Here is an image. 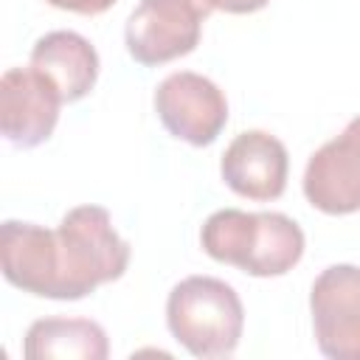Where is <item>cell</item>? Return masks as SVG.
<instances>
[{
  "label": "cell",
  "mask_w": 360,
  "mask_h": 360,
  "mask_svg": "<svg viewBox=\"0 0 360 360\" xmlns=\"http://www.w3.org/2000/svg\"><path fill=\"white\" fill-rule=\"evenodd\" d=\"M31 68L39 70L70 104L84 98L98 79V53L76 31H48L31 48Z\"/></svg>",
  "instance_id": "cell-10"
},
{
  "label": "cell",
  "mask_w": 360,
  "mask_h": 360,
  "mask_svg": "<svg viewBox=\"0 0 360 360\" xmlns=\"http://www.w3.org/2000/svg\"><path fill=\"white\" fill-rule=\"evenodd\" d=\"M172 338L194 357H228L245 329V307L231 284L214 276H188L166 298Z\"/></svg>",
  "instance_id": "cell-3"
},
{
  "label": "cell",
  "mask_w": 360,
  "mask_h": 360,
  "mask_svg": "<svg viewBox=\"0 0 360 360\" xmlns=\"http://www.w3.org/2000/svg\"><path fill=\"white\" fill-rule=\"evenodd\" d=\"M312 332L321 354L360 360V267L329 264L309 290Z\"/></svg>",
  "instance_id": "cell-5"
},
{
  "label": "cell",
  "mask_w": 360,
  "mask_h": 360,
  "mask_svg": "<svg viewBox=\"0 0 360 360\" xmlns=\"http://www.w3.org/2000/svg\"><path fill=\"white\" fill-rule=\"evenodd\" d=\"M129 242L118 236L110 211L101 205L70 208L56 231L22 219L0 225L6 281L39 298L79 301L96 287L121 278L129 267Z\"/></svg>",
  "instance_id": "cell-1"
},
{
  "label": "cell",
  "mask_w": 360,
  "mask_h": 360,
  "mask_svg": "<svg viewBox=\"0 0 360 360\" xmlns=\"http://www.w3.org/2000/svg\"><path fill=\"white\" fill-rule=\"evenodd\" d=\"M214 8L217 0H141L124 31L129 56L155 68L191 53Z\"/></svg>",
  "instance_id": "cell-4"
},
{
  "label": "cell",
  "mask_w": 360,
  "mask_h": 360,
  "mask_svg": "<svg viewBox=\"0 0 360 360\" xmlns=\"http://www.w3.org/2000/svg\"><path fill=\"white\" fill-rule=\"evenodd\" d=\"M270 0H217V8L228 11V14H253L259 8H264Z\"/></svg>",
  "instance_id": "cell-13"
},
{
  "label": "cell",
  "mask_w": 360,
  "mask_h": 360,
  "mask_svg": "<svg viewBox=\"0 0 360 360\" xmlns=\"http://www.w3.org/2000/svg\"><path fill=\"white\" fill-rule=\"evenodd\" d=\"M65 98L59 90L31 65L8 68L0 79V132L17 149L39 146L51 138L59 107Z\"/></svg>",
  "instance_id": "cell-7"
},
{
  "label": "cell",
  "mask_w": 360,
  "mask_h": 360,
  "mask_svg": "<svg viewBox=\"0 0 360 360\" xmlns=\"http://www.w3.org/2000/svg\"><path fill=\"white\" fill-rule=\"evenodd\" d=\"M155 112L174 138L191 146L214 143L228 124L225 93L194 70H174L158 84Z\"/></svg>",
  "instance_id": "cell-6"
},
{
  "label": "cell",
  "mask_w": 360,
  "mask_h": 360,
  "mask_svg": "<svg viewBox=\"0 0 360 360\" xmlns=\"http://www.w3.org/2000/svg\"><path fill=\"white\" fill-rule=\"evenodd\" d=\"M304 197L332 217L360 211V115L312 152L304 169Z\"/></svg>",
  "instance_id": "cell-8"
},
{
  "label": "cell",
  "mask_w": 360,
  "mask_h": 360,
  "mask_svg": "<svg viewBox=\"0 0 360 360\" xmlns=\"http://www.w3.org/2000/svg\"><path fill=\"white\" fill-rule=\"evenodd\" d=\"M22 354L28 360H104L110 340L90 318H39L25 332Z\"/></svg>",
  "instance_id": "cell-11"
},
{
  "label": "cell",
  "mask_w": 360,
  "mask_h": 360,
  "mask_svg": "<svg viewBox=\"0 0 360 360\" xmlns=\"http://www.w3.org/2000/svg\"><path fill=\"white\" fill-rule=\"evenodd\" d=\"M51 3L53 8H62V11H73V14H101L107 11L115 0H45Z\"/></svg>",
  "instance_id": "cell-12"
},
{
  "label": "cell",
  "mask_w": 360,
  "mask_h": 360,
  "mask_svg": "<svg viewBox=\"0 0 360 360\" xmlns=\"http://www.w3.org/2000/svg\"><path fill=\"white\" fill-rule=\"evenodd\" d=\"M200 242L211 259L259 278L290 273L307 248L301 225L287 214L239 208L214 211L202 222Z\"/></svg>",
  "instance_id": "cell-2"
},
{
  "label": "cell",
  "mask_w": 360,
  "mask_h": 360,
  "mask_svg": "<svg viewBox=\"0 0 360 360\" xmlns=\"http://www.w3.org/2000/svg\"><path fill=\"white\" fill-rule=\"evenodd\" d=\"M222 180L231 191L248 200H276L287 188V172H290V158L287 146L264 132V129H248L239 132L222 160H219Z\"/></svg>",
  "instance_id": "cell-9"
}]
</instances>
